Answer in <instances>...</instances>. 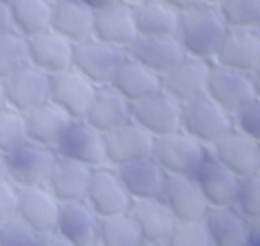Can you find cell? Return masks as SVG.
Wrapping results in <instances>:
<instances>
[{
	"instance_id": "cell-1",
	"label": "cell",
	"mask_w": 260,
	"mask_h": 246,
	"mask_svg": "<svg viewBox=\"0 0 260 246\" xmlns=\"http://www.w3.org/2000/svg\"><path fill=\"white\" fill-rule=\"evenodd\" d=\"M228 33L223 18L219 16L215 4H201L179 14L177 39L185 55L213 63L217 49Z\"/></svg>"
},
{
	"instance_id": "cell-2",
	"label": "cell",
	"mask_w": 260,
	"mask_h": 246,
	"mask_svg": "<svg viewBox=\"0 0 260 246\" xmlns=\"http://www.w3.org/2000/svg\"><path fill=\"white\" fill-rule=\"evenodd\" d=\"M181 130L201 142L207 150L221 136L232 130V114L217 106L207 96L183 104L181 108Z\"/></svg>"
},
{
	"instance_id": "cell-3",
	"label": "cell",
	"mask_w": 260,
	"mask_h": 246,
	"mask_svg": "<svg viewBox=\"0 0 260 246\" xmlns=\"http://www.w3.org/2000/svg\"><path fill=\"white\" fill-rule=\"evenodd\" d=\"M205 155L207 148L183 130L154 136L150 152L167 175H193Z\"/></svg>"
},
{
	"instance_id": "cell-4",
	"label": "cell",
	"mask_w": 260,
	"mask_h": 246,
	"mask_svg": "<svg viewBox=\"0 0 260 246\" xmlns=\"http://www.w3.org/2000/svg\"><path fill=\"white\" fill-rule=\"evenodd\" d=\"M57 161V152L49 146L24 140L14 150L6 152V173L4 177L20 187L47 185L51 169Z\"/></svg>"
},
{
	"instance_id": "cell-5",
	"label": "cell",
	"mask_w": 260,
	"mask_h": 246,
	"mask_svg": "<svg viewBox=\"0 0 260 246\" xmlns=\"http://www.w3.org/2000/svg\"><path fill=\"white\" fill-rule=\"evenodd\" d=\"M205 96L209 100H213L217 106H221L225 112L232 114L238 108L258 100L256 75L211 63L209 75H207Z\"/></svg>"
},
{
	"instance_id": "cell-6",
	"label": "cell",
	"mask_w": 260,
	"mask_h": 246,
	"mask_svg": "<svg viewBox=\"0 0 260 246\" xmlns=\"http://www.w3.org/2000/svg\"><path fill=\"white\" fill-rule=\"evenodd\" d=\"M124 55L126 53L122 49H116L91 37L73 45L71 67L77 69L93 85H110Z\"/></svg>"
},
{
	"instance_id": "cell-7",
	"label": "cell",
	"mask_w": 260,
	"mask_h": 246,
	"mask_svg": "<svg viewBox=\"0 0 260 246\" xmlns=\"http://www.w3.org/2000/svg\"><path fill=\"white\" fill-rule=\"evenodd\" d=\"M57 157L77 161L91 169L106 165V150H104V132L87 124L83 118L71 120L63 136L55 146Z\"/></svg>"
},
{
	"instance_id": "cell-8",
	"label": "cell",
	"mask_w": 260,
	"mask_h": 246,
	"mask_svg": "<svg viewBox=\"0 0 260 246\" xmlns=\"http://www.w3.org/2000/svg\"><path fill=\"white\" fill-rule=\"evenodd\" d=\"M181 104L162 89L130 104V120L152 136L181 130Z\"/></svg>"
},
{
	"instance_id": "cell-9",
	"label": "cell",
	"mask_w": 260,
	"mask_h": 246,
	"mask_svg": "<svg viewBox=\"0 0 260 246\" xmlns=\"http://www.w3.org/2000/svg\"><path fill=\"white\" fill-rule=\"evenodd\" d=\"M95 87L98 85L85 79L77 69L69 67L49 75V102L61 108L69 118L77 120L85 116Z\"/></svg>"
},
{
	"instance_id": "cell-10",
	"label": "cell",
	"mask_w": 260,
	"mask_h": 246,
	"mask_svg": "<svg viewBox=\"0 0 260 246\" xmlns=\"http://www.w3.org/2000/svg\"><path fill=\"white\" fill-rule=\"evenodd\" d=\"M154 136L140 128L136 122L128 120L108 132H104L106 165L120 167L138 159H146L152 152Z\"/></svg>"
},
{
	"instance_id": "cell-11",
	"label": "cell",
	"mask_w": 260,
	"mask_h": 246,
	"mask_svg": "<svg viewBox=\"0 0 260 246\" xmlns=\"http://www.w3.org/2000/svg\"><path fill=\"white\" fill-rule=\"evenodd\" d=\"M209 65L211 63L207 61L185 55L175 67H171L167 73L160 75V89L181 106L193 102L205 96Z\"/></svg>"
},
{
	"instance_id": "cell-12",
	"label": "cell",
	"mask_w": 260,
	"mask_h": 246,
	"mask_svg": "<svg viewBox=\"0 0 260 246\" xmlns=\"http://www.w3.org/2000/svg\"><path fill=\"white\" fill-rule=\"evenodd\" d=\"M85 203L95 211L98 218H104V216L128 211L132 197L124 189L116 169L110 165H102L91 171Z\"/></svg>"
},
{
	"instance_id": "cell-13",
	"label": "cell",
	"mask_w": 260,
	"mask_h": 246,
	"mask_svg": "<svg viewBox=\"0 0 260 246\" xmlns=\"http://www.w3.org/2000/svg\"><path fill=\"white\" fill-rule=\"evenodd\" d=\"M209 152L223 167H228L236 177L260 175V140L258 138L230 130L213 146H209Z\"/></svg>"
},
{
	"instance_id": "cell-14",
	"label": "cell",
	"mask_w": 260,
	"mask_h": 246,
	"mask_svg": "<svg viewBox=\"0 0 260 246\" xmlns=\"http://www.w3.org/2000/svg\"><path fill=\"white\" fill-rule=\"evenodd\" d=\"M4 100L6 106L22 114L49 102V73L37 69L30 63L24 65L4 79Z\"/></svg>"
},
{
	"instance_id": "cell-15",
	"label": "cell",
	"mask_w": 260,
	"mask_h": 246,
	"mask_svg": "<svg viewBox=\"0 0 260 246\" xmlns=\"http://www.w3.org/2000/svg\"><path fill=\"white\" fill-rule=\"evenodd\" d=\"M213 63L256 75L260 67L258 28H228Z\"/></svg>"
},
{
	"instance_id": "cell-16",
	"label": "cell",
	"mask_w": 260,
	"mask_h": 246,
	"mask_svg": "<svg viewBox=\"0 0 260 246\" xmlns=\"http://www.w3.org/2000/svg\"><path fill=\"white\" fill-rule=\"evenodd\" d=\"M191 177L199 185L209 207H232L234 205L240 177H236L228 167H223L209 150Z\"/></svg>"
},
{
	"instance_id": "cell-17",
	"label": "cell",
	"mask_w": 260,
	"mask_h": 246,
	"mask_svg": "<svg viewBox=\"0 0 260 246\" xmlns=\"http://www.w3.org/2000/svg\"><path fill=\"white\" fill-rule=\"evenodd\" d=\"M203 224L211 246H252L256 224L234 207H209Z\"/></svg>"
},
{
	"instance_id": "cell-18",
	"label": "cell",
	"mask_w": 260,
	"mask_h": 246,
	"mask_svg": "<svg viewBox=\"0 0 260 246\" xmlns=\"http://www.w3.org/2000/svg\"><path fill=\"white\" fill-rule=\"evenodd\" d=\"M160 199L175 220H203L209 205L191 175H167Z\"/></svg>"
},
{
	"instance_id": "cell-19",
	"label": "cell",
	"mask_w": 260,
	"mask_h": 246,
	"mask_svg": "<svg viewBox=\"0 0 260 246\" xmlns=\"http://www.w3.org/2000/svg\"><path fill=\"white\" fill-rule=\"evenodd\" d=\"M26 41H28V63L35 65L37 69L53 75L71 67L73 43H69L53 28H45L28 37Z\"/></svg>"
},
{
	"instance_id": "cell-20",
	"label": "cell",
	"mask_w": 260,
	"mask_h": 246,
	"mask_svg": "<svg viewBox=\"0 0 260 246\" xmlns=\"http://www.w3.org/2000/svg\"><path fill=\"white\" fill-rule=\"evenodd\" d=\"M124 53L158 75L167 73L171 67H175L185 57V51L175 35L171 37H140L138 35Z\"/></svg>"
},
{
	"instance_id": "cell-21",
	"label": "cell",
	"mask_w": 260,
	"mask_h": 246,
	"mask_svg": "<svg viewBox=\"0 0 260 246\" xmlns=\"http://www.w3.org/2000/svg\"><path fill=\"white\" fill-rule=\"evenodd\" d=\"M59 209H61V201L51 193V189L47 185H35V187H20L18 189L16 216L20 220H24L39 234L55 230Z\"/></svg>"
},
{
	"instance_id": "cell-22",
	"label": "cell",
	"mask_w": 260,
	"mask_h": 246,
	"mask_svg": "<svg viewBox=\"0 0 260 246\" xmlns=\"http://www.w3.org/2000/svg\"><path fill=\"white\" fill-rule=\"evenodd\" d=\"M138 37L132 4L120 2L110 8L98 10L93 18V39L108 43L116 49L126 51L130 43Z\"/></svg>"
},
{
	"instance_id": "cell-23",
	"label": "cell",
	"mask_w": 260,
	"mask_h": 246,
	"mask_svg": "<svg viewBox=\"0 0 260 246\" xmlns=\"http://www.w3.org/2000/svg\"><path fill=\"white\" fill-rule=\"evenodd\" d=\"M114 169L132 199H152L162 195L167 173L158 167V163L152 157L138 159Z\"/></svg>"
},
{
	"instance_id": "cell-24",
	"label": "cell",
	"mask_w": 260,
	"mask_h": 246,
	"mask_svg": "<svg viewBox=\"0 0 260 246\" xmlns=\"http://www.w3.org/2000/svg\"><path fill=\"white\" fill-rule=\"evenodd\" d=\"M130 218L134 220L142 240L165 244L169 234L175 228V216L167 207V203L160 197L152 199H132L128 207Z\"/></svg>"
},
{
	"instance_id": "cell-25",
	"label": "cell",
	"mask_w": 260,
	"mask_h": 246,
	"mask_svg": "<svg viewBox=\"0 0 260 246\" xmlns=\"http://www.w3.org/2000/svg\"><path fill=\"white\" fill-rule=\"evenodd\" d=\"M91 167L81 165L77 161L71 159H63L57 157L47 187L51 189V193L61 201V203H69V201H85L87 195V187H89V179H91Z\"/></svg>"
},
{
	"instance_id": "cell-26",
	"label": "cell",
	"mask_w": 260,
	"mask_h": 246,
	"mask_svg": "<svg viewBox=\"0 0 260 246\" xmlns=\"http://www.w3.org/2000/svg\"><path fill=\"white\" fill-rule=\"evenodd\" d=\"M93 18L95 12L81 0H59L53 2L49 28L75 45L93 37Z\"/></svg>"
},
{
	"instance_id": "cell-27",
	"label": "cell",
	"mask_w": 260,
	"mask_h": 246,
	"mask_svg": "<svg viewBox=\"0 0 260 246\" xmlns=\"http://www.w3.org/2000/svg\"><path fill=\"white\" fill-rule=\"evenodd\" d=\"M100 218L85 201L61 203L55 230L73 246H91L98 242Z\"/></svg>"
},
{
	"instance_id": "cell-28",
	"label": "cell",
	"mask_w": 260,
	"mask_h": 246,
	"mask_svg": "<svg viewBox=\"0 0 260 246\" xmlns=\"http://www.w3.org/2000/svg\"><path fill=\"white\" fill-rule=\"evenodd\" d=\"M83 120L100 132H108L130 120V102L112 85H98Z\"/></svg>"
},
{
	"instance_id": "cell-29",
	"label": "cell",
	"mask_w": 260,
	"mask_h": 246,
	"mask_svg": "<svg viewBox=\"0 0 260 246\" xmlns=\"http://www.w3.org/2000/svg\"><path fill=\"white\" fill-rule=\"evenodd\" d=\"M110 85L120 91L130 104L138 102L154 91L160 89V75L150 71L148 67H144L142 63H138L136 59L124 55Z\"/></svg>"
},
{
	"instance_id": "cell-30",
	"label": "cell",
	"mask_w": 260,
	"mask_h": 246,
	"mask_svg": "<svg viewBox=\"0 0 260 246\" xmlns=\"http://www.w3.org/2000/svg\"><path fill=\"white\" fill-rule=\"evenodd\" d=\"M71 120L73 118H69L61 108H57L51 102H45L24 114L26 138L55 150L59 138L63 136Z\"/></svg>"
},
{
	"instance_id": "cell-31",
	"label": "cell",
	"mask_w": 260,
	"mask_h": 246,
	"mask_svg": "<svg viewBox=\"0 0 260 246\" xmlns=\"http://www.w3.org/2000/svg\"><path fill=\"white\" fill-rule=\"evenodd\" d=\"M136 33L140 37H171L177 35L179 12L160 0H142L132 4Z\"/></svg>"
},
{
	"instance_id": "cell-32",
	"label": "cell",
	"mask_w": 260,
	"mask_h": 246,
	"mask_svg": "<svg viewBox=\"0 0 260 246\" xmlns=\"http://www.w3.org/2000/svg\"><path fill=\"white\" fill-rule=\"evenodd\" d=\"M12 30L22 37H32L51 24V0H6Z\"/></svg>"
},
{
	"instance_id": "cell-33",
	"label": "cell",
	"mask_w": 260,
	"mask_h": 246,
	"mask_svg": "<svg viewBox=\"0 0 260 246\" xmlns=\"http://www.w3.org/2000/svg\"><path fill=\"white\" fill-rule=\"evenodd\" d=\"M142 236L128 211L104 216L98 224V244L102 246H138Z\"/></svg>"
},
{
	"instance_id": "cell-34",
	"label": "cell",
	"mask_w": 260,
	"mask_h": 246,
	"mask_svg": "<svg viewBox=\"0 0 260 246\" xmlns=\"http://www.w3.org/2000/svg\"><path fill=\"white\" fill-rule=\"evenodd\" d=\"M215 8L228 28L260 26V0H219Z\"/></svg>"
},
{
	"instance_id": "cell-35",
	"label": "cell",
	"mask_w": 260,
	"mask_h": 246,
	"mask_svg": "<svg viewBox=\"0 0 260 246\" xmlns=\"http://www.w3.org/2000/svg\"><path fill=\"white\" fill-rule=\"evenodd\" d=\"M28 65V41L16 30L0 35V79L4 81L18 69Z\"/></svg>"
},
{
	"instance_id": "cell-36",
	"label": "cell",
	"mask_w": 260,
	"mask_h": 246,
	"mask_svg": "<svg viewBox=\"0 0 260 246\" xmlns=\"http://www.w3.org/2000/svg\"><path fill=\"white\" fill-rule=\"evenodd\" d=\"M26 138V122L24 114L16 112L10 106L0 108V150L6 155L22 144Z\"/></svg>"
},
{
	"instance_id": "cell-37",
	"label": "cell",
	"mask_w": 260,
	"mask_h": 246,
	"mask_svg": "<svg viewBox=\"0 0 260 246\" xmlns=\"http://www.w3.org/2000/svg\"><path fill=\"white\" fill-rule=\"evenodd\" d=\"M232 207L240 211L246 220L256 224L260 216V175L240 177Z\"/></svg>"
},
{
	"instance_id": "cell-38",
	"label": "cell",
	"mask_w": 260,
	"mask_h": 246,
	"mask_svg": "<svg viewBox=\"0 0 260 246\" xmlns=\"http://www.w3.org/2000/svg\"><path fill=\"white\" fill-rule=\"evenodd\" d=\"M165 246H211L203 220H177Z\"/></svg>"
},
{
	"instance_id": "cell-39",
	"label": "cell",
	"mask_w": 260,
	"mask_h": 246,
	"mask_svg": "<svg viewBox=\"0 0 260 246\" xmlns=\"http://www.w3.org/2000/svg\"><path fill=\"white\" fill-rule=\"evenodd\" d=\"M39 232L18 216L0 224V246H35Z\"/></svg>"
},
{
	"instance_id": "cell-40",
	"label": "cell",
	"mask_w": 260,
	"mask_h": 246,
	"mask_svg": "<svg viewBox=\"0 0 260 246\" xmlns=\"http://www.w3.org/2000/svg\"><path fill=\"white\" fill-rule=\"evenodd\" d=\"M232 130L260 140V102L258 100L232 112Z\"/></svg>"
},
{
	"instance_id": "cell-41",
	"label": "cell",
	"mask_w": 260,
	"mask_h": 246,
	"mask_svg": "<svg viewBox=\"0 0 260 246\" xmlns=\"http://www.w3.org/2000/svg\"><path fill=\"white\" fill-rule=\"evenodd\" d=\"M16 207H18V187L6 177H0V224L14 218Z\"/></svg>"
},
{
	"instance_id": "cell-42",
	"label": "cell",
	"mask_w": 260,
	"mask_h": 246,
	"mask_svg": "<svg viewBox=\"0 0 260 246\" xmlns=\"http://www.w3.org/2000/svg\"><path fill=\"white\" fill-rule=\"evenodd\" d=\"M35 246H73V244L69 240H65L57 230H51V232H41L37 236Z\"/></svg>"
},
{
	"instance_id": "cell-43",
	"label": "cell",
	"mask_w": 260,
	"mask_h": 246,
	"mask_svg": "<svg viewBox=\"0 0 260 246\" xmlns=\"http://www.w3.org/2000/svg\"><path fill=\"white\" fill-rule=\"evenodd\" d=\"M160 2H162V4H167L169 8L177 10L179 14H181V12H187V10L195 8V6L205 4V0H160Z\"/></svg>"
},
{
	"instance_id": "cell-44",
	"label": "cell",
	"mask_w": 260,
	"mask_h": 246,
	"mask_svg": "<svg viewBox=\"0 0 260 246\" xmlns=\"http://www.w3.org/2000/svg\"><path fill=\"white\" fill-rule=\"evenodd\" d=\"M12 30V22H10V12L6 6V0H0V35Z\"/></svg>"
},
{
	"instance_id": "cell-45",
	"label": "cell",
	"mask_w": 260,
	"mask_h": 246,
	"mask_svg": "<svg viewBox=\"0 0 260 246\" xmlns=\"http://www.w3.org/2000/svg\"><path fill=\"white\" fill-rule=\"evenodd\" d=\"M87 8H91L93 12H98V10H104V8H110V6H114V4H120V2H124V0H81Z\"/></svg>"
},
{
	"instance_id": "cell-46",
	"label": "cell",
	"mask_w": 260,
	"mask_h": 246,
	"mask_svg": "<svg viewBox=\"0 0 260 246\" xmlns=\"http://www.w3.org/2000/svg\"><path fill=\"white\" fill-rule=\"evenodd\" d=\"M6 173V155L0 150V177H4Z\"/></svg>"
},
{
	"instance_id": "cell-47",
	"label": "cell",
	"mask_w": 260,
	"mask_h": 246,
	"mask_svg": "<svg viewBox=\"0 0 260 246\" xmlns=\"http://www.w3.org/2000/svg\"><path fill=\"white\" fill-rule=\"evenodd\" d=\"M6 106V100H4V81L0 79V108Z\"/></svg>"
},
{
	"instance_id": "cell-48",
	"label": "cell",
	"mask_w": 260,
	"mask_h": 246,
	"mask_svg": "<svg viewBox=\"0 0 260 246\" xmlns=\"http://www.w3.org/2000/svg\"><path fill=\"white\" fill-rule=\"evenodd\" d=\"M138 246H165V244H158V242H148V240H142Z\"/></svg>"
},
{
	"instance_id": "cell-49",
	"label": "cell",
	"mask_w": 260,
	"mask_h": 246,
	"mask_svg": "<svg viewBox=\"0 0 260 246\" xmlns=\"http://www.w3.org/2000/svg\"><path fill=\"white\" fill-rule=\"evenodd\" d=\"M124 2H128V4H136V2H142V0H124Z\"/></svg>"
},
{
	"instance_id": "cell-50",
	"label": "cell",
	"mask_w": 260,
	"mask_h": 246,
	"mask_svg": "<svg viewBox=\"0 0 260 246\" xmlns=\"http://www.w3.org/2000/svg\"><path fill=\"white\" fill-rule=\"evenodd\" d=\"M205 2H207V4H217L219 0H205Z\"/></svg>"
},
{
	"instance_id": "cell-51",
	"label": "cell",
	"mask_w": 260,
	"mask_h": 246,
	"mask_svg": "<svg viewBox=\"0 0 260 246\" xmlns=\"http://www.w3.org/2000/svg\"><path fill=\"white\" fill-rule=\"evenodd\" d=\"M91 246H102V244H98V242H95V244H91Z\"/></svg>"
},
{
	"instance_id": "cell-52",
	"label": "cell",
	"mask_w": 260,
	"mask_h": 246,
	"mask_svg": "<svg viewBox=\"0 0 260 246\" xmlns=\"http://www.w3.org/2000/svg\"><path fill=\"white\" fill-rule=\"evenodd\" d=\"M51 2H59V0H51Z\"/></svg>"
}]
</instances>
